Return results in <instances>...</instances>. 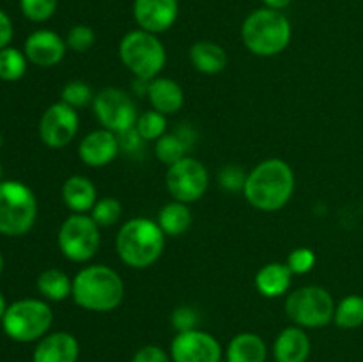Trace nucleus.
I'll return each instance as SVG.
<instances>
[{"instance_id":"f3484780","label":"nucleus","mask_w":363,"mask_h":362,"mask_svg":"<svg viewBox=\"0 0 363 362\" xmlns=\"http://www.w3.org/2000/svg\"><path fill=\"white\" fill-rule=\"evenodd\" d=\"M80 344L69 332H50L38 341L32 362H78Z\"/></svg>"},{"instance_id":"72a5a7b5","label":"nucleus","mask_w":363,"mask_h":362,"mask_svg":"<svg viewBox=\"0 0 363 362\" xmlns=\"http://www.w3.org/2000/svg\"><path fill=\"white\" fill-rule=\"evenodd\" d=\"M286 265L289 266V270L294 273V275H303V273H308L315 265L314 251L308 247L294 248V251L289 254V258H287Z\"/></svg>"},{"instance_id":"4468645a","label":"nucleus","mask_w":363,"mask_h":362,"mask_svg":"<svg viewBox=\"0 0 363 362\" xmlns=\"http://www.w3.org/2000/svg\"><path fill=\"white\" fill-rule=\"evenodd\" d=\"M179 16L177 0H133V18L138 28L162 34L167 32Z\"/></svg>"},{"instance_id":"bb28decb","label":"nucleus","mask_w":363,"mask_h":362,"mask_svg":"<svg viewBox=\"0 0 363 362\" xmlns=\"http://www.w3.org/2000/svg\"><path fill=\"white\" fill-rule=\"evenodd\" d=\"M190 151L186 142L174 131V133H165L155 142V155L165 165H174L176 162L183 160L186 153Z\"/></svg>"},{"instance_id":"37998d69","label":"nucleus","mask_w":363,"mask_h":362,"mask_svg":"<svg viewBox=\"0 0 363 362\" xmlns=\"http://www.w3.org/2000/svg\"><path fill=\"white\" fill-rule=\"evenodd\" d=\"M0 181H2V162H0Z\"/></svg>"},{"instance_id":"423d86ee","label":"nucleus","mask_w":363,"mask_h":362,"mask_svg":"<svg viewBox=\"0 0 363 362\" xmlns=\"http://www.w3.org/2000/svg\"><path fill=\"white\" fill-rule=\"evenodd\" d=\"M53 311L45 300L21 298L7 305L2 318V329L16 343H34L43 339L52 329Z\"/></svg>"},{"instance_id":"aec40b11","label":"nucleus","mask_w":363,"mask_h":362,"mask_svg":"<svg viewBox=\"0 0 363 362\" xmlns=\"http://www.w3.org/2000/svg\"><path fill=\"white\" fill-rule=\"evenodd\" d=\"M62 201L71 213H91L98 202V190L87 176L74 174L64 181Z\"/></svg>"},{"instance_id":"6ab92c4d","label":"nucleus","mask_w":363,"mask_h":362,"mask_svg":"<svg viewBox=\"0 0 363 362\" xmlns=\"http://www.w3.org/2000/svg\"><path fill=\"white\" fill-rule=\"evenodd\" d=\"M147 99L152 110H158L165 116H172V114L179 112L183 106L184 92L183 87L172 78L156 77L149 84Z\"/></svg>"},{"instance_id":"7c9ffc66","label":"nucleus","mask_w":363,"mask_h":362,"mask_svg":"<svg viewBox=\"0 0 363 362\" xmlns=\"http://www.w3.org/2000/svg\"><path fill=\"white\" fill-rule=\"evenodd\" d=\"M92 99H94V94H92L91 85L85 84V82L82 80L67 82V84L64 85L62 92H60V102L73 106V109L85 106L87 103H91Z\"/></svg>"},{"instance_id":"412c9836","label":"nucleus","mask_w":363,"mask_h":362,"mask_svg":"<svg viewBox=\"0 0 363 362\" xmlns=\"http://www.w3.org/2000/svg\"><path fill=\"white\" fill-rule=\"evenodd\" d=\"M294 273L284 263H268L255 273V290L266 298H279L287 293Z\"/></svg>"},{"instance_id":"6e6552de","label":"nucleus","mask_w":363,"mask_h":362,"mask_svg":"<svg viewBox=\"0 0 363 362\" xmlns=\"http://www.w3.org/2000/svg\"><path fill=\"white\" fill-rule=\"evenodd\" d=\"M286 314L301 329H321L333 322L335 300L325 287L301 286L287 295Z\"/></svg>"},{"instance_id":"2eb2a0df","label":"nucleus","mask_w":363,"mask_h":362,"mask_svg":"<svg viewBox=\"0 0 363 362\" xmlns=\"http://www.w3.org/2000/svg\"><path fill=\"white\" fill-rule=\"evenodd\" d=\"M66 39H62L57 32L48 31V28L32 32L23 46V53L28 62L39 67L57 66L66 55Z\"/></svg>"},{"instance_id":"ea45409f","label":"nucleus","mask_w":363,"mask_h":362,"mask_svg":"<svg viewBox=\"0 0 363 362\" xmlns=\"http://www.w3.org/2000/svg\"><path fill=\"white\" fill-rule=\"evenodd\" d=\"M293 0H262L264 7H269V9H275V11H284L286 7L291 6Z\"/></svg>"},{"instance_id":"79ce46f5","label":"nucleus","mask_w":363,"mask_h":362,"mask_svg":"<svg viewBox=\"0 0 363 362\" xmlns=\"http://www.w3.org/2000/svg\"><path fill=\"white\" fill-rule=\"evenodd\" d=\"M2 272H4V258L2 254H0V275H2Z\"/></svg>"},{"instance_id":"393cba45","label":"nucleus","mask_w":363,"mask_h":362,"mask_svg":"<svg viewBox=\"0 0 363 362\" xmlns=\"http://www.w3.org/2000/svg\"><path fill=\"white\" fill-rule=\"evenodd\" d=\"M38 291L43 295V298L50 302H62L67 297H71L73 291V279H69L66 272L59 268H48L39 273L35 280Z\"/></svg>"},{"instance_id":"a19ab883","label":"nucleus","mask_w":363,"mask_h":362,"mask_svg":"<svg viewBox=\"0 0 363 362\" xmlns=\"http://www.w3.org/2000/svg\"><path fill=\"white\" fill-rule=\"evenodd\" d=\"M6 309H7V302H6V298H4L2 291H0V322H2L4 314H6Z\"/></svg>"},{"instance_id":"c85d7f7f","label":"nucleus","mask_w":363,"mask_h":362,"mask_svg":"<svg viewBox=\"0 0 363 362\" xmlns=\"http://www.w3.org/2000/svg\"><path fill=\"white\" fill-rule=\"evenodd\" d=\"M135 128L145 142L158 141L167 133V116L158 110H145L138 116Z\"/></svg>"},{"instance_id":"f8f14e48","label":"nucleus","mask_w":363,"mask_h":362,"mask_svg":"<svg viewBox=\"0 0 363 362\" xmlns=\"http://www.w3.org/2000/svg\"><path fill=\"white\" fill-rule=\"evenodd\" d=\"M169 353L172 362H222L223 357L220 341L201 329L177 332Z\"/></svg>"},{"instance_id":"f257e3e1","label":"nucleus","mask_w":363,"mask_h":362,"mask_svg":"<svg viewBox=\"0 0 363 362\" xmlns=\"http://www.w3.org/2000/svg\"><path fill=\"white\" fill-rule=\"evenodd\" d=\"M296 187L294 172L287 162L268 158L247 174L243 194L259 212H279L291 201Z\"/></svg>"},{"instance_id":"a211bd4d","label":"nucleus","mask_w":363,"mask_h":362,"mask_svg":"<svg viewBox=\"0 0 363 362\" xmlns=\"http://www.w3.org/2000/svg\"><path fill=\"white\" fill-rule=\"evenodd\" d=\"M311 351V337L305 332V329L298 325L284 329L273 343L275 362H307Z\"/></svg>"},{"instance_id":"5701e85b","label":"nucleus","mask_w":363,"mask_h":362,"mask_svg":"<svg viewBox=\"0 0 363 362\" xmlns=\"http://www.w3.org/2000/svg\"><path fill=\"white\" fill-rule=\"evenodd\" d=\"M190 62L199 73L218 75L227 66V53L213 41H197L190 48Z\"/></svg>"},{"instance_id":"ddd939ff","label":"nucleus","mask_w":363,"mask_h":362,"mask_svg":"<svg viewBox=\"0 0 363 362\" xmlns=\"http://www.w3.org/2000/svg\"><path fill=\"white\" fill-rule=\"evenodd\" d=\"M78 124L80 119L77 109L66 105L64 102L53 103L43 112L39 121V137L48 148L62 149L77 137Z\"/></svg>"},{"instance_id":"1a4fd4ad","label":"nucleus","mask_w":363,"mask_h":362,"mask_svg":"<svg viewBox=\"0 0 363 362\" xmlns=\"http://www.w3.org/2000/svg\"><path fill=\"white\" fill-rule=\"evenodd\" d=\"M101 227L87 213H71L60 224L57 243L66 259L73 263H85L96 256L101 245Z\"/></svg>"},{"instance_id":"c756f323","label":"nucleus","mask_w":363,"mask_h":362,"mask_svg":"<svg viewBox=\"0 0 363 362\" xmlns=\"http://www.w3.org/2000/svg\"><path fill=\"white\" fill-rule=\"evenodd\" d=\"M89 215L92 216V220L99 227H110L121 220L123 206H121V202L116 197H103L98 199V202H96Z\"/></svg>"},{"instance_id":"2f4dec72","label":"nucleus","mask_w":363,"mask_h":362,"mask_svg":"<svg viewBox=\"0 0 363 362\" xmlns=\"http://www.w3.org/2000/svg\"><path fill=\"white\" fill-rule=\"evenodd\" d=\"M59 0H20V9L25 18L35 23L48 21L55 14Z\"/></svg>"},{"instance_id":"e433bc0d","label":"nucleus","mask_w":363,"mask_h":362,"mask_svg":"<svg viewBox=\"0 0 363 362\" xmlns=\"http://www.w3.org/2000/svg\"><path fill=\"white\" fill-rule=\"evenodd\" d=\"M131 362H172L170 353H167L158 344H145L135 351Z\"/></svg>"},{"instance_id":"b1692460","label":"nucleus","mask_w":363,"mask_h":362,"mask_svg":"<svg viewBox=\"0 0 363 362\" xmlns=\"http://www.w3.org/2000/svg\"><path fill=\"white\" fill-rule=\"evenodd\" d=\"M158 226L165 233V236H179L190 229L194 222V215L188 204L179 201H172L163 206L158 212Z\"/></svg>"},{"instance_id":"9d476101","label":"nucleus","mask_w":363,"mask_h":362,"mask_svg":"<svg viewBox=\"0 0 363 362\" xmlns=\"http://www.w3.org/2000/svg\"><path fill=\"white\" fill-rule=\"evenodd\" d=\"M165 183L174 201L190 204L202 199V195L208 192L209 172L201 160L184 156L183 160L169 167Z\"/></svg>"},{"instance_id":"a878e982","label":"nucleus","mask_w":363,"mask_h":362,"mask_svg":"<svg viewBox=\"0 0 363 362\" xmlns=\"http://www.w3.org/2000/svg\"><path fill=\"white\" fill-rule=\"evenodd\" d=\"M333 323L340 329L353 330L363 325V297L362 295H347L335 305Z\"/></svg>"},{"instance_id":"473e14b6","label":"nucleus","mask_w":363,"mask_h":362,"mask_svg":"<svg viewBox=\"0 0 363 362\" xmlns=\"http://www.w3.org/2000/svg\"><path fill=\"white\" fill-rule=\"evenodd\" d=\"M96 43V32L94 28L89 25L78 23L69 28L66 35V45L67 48L73 50L74 53H84L91 50Z\"/></svg>"},{"instance_id":"4c0bfd02","label":"nucleus","mask_w":363,"mask_h":362,"mask_svg":"<svg viewBox=\"0 0 363 362\" xmlns=\"http://www.w3.org/2000/svg\"><path fill=\"white\" fill-rule=\"evenodd\" d=\"M117 138H119L121 151L128 153V155H135V153H140L144 149L145 141L140 137V133H138L135 126L117 133Z\"/></svg>"},{"instance_id":"7ed1b4c3","label":"nucleus","mask_w":363,"mask_h":362,"mask_svg":"<svg viewBox=\"0 0 363 362\" xmlns=\"http://www.w3.org/2000/svg\"><path fill=\"white\" fill-rule=\"evenodd\" d=\"M165 248V233L158 222L145 216L128 220L123 224L116 238V251L121 261L135 270H144L155 265Z\"/></svg>"},{"instance_id":"dca6fc26","label":"nucleus","mask_w":363,"mask_h":362,"mask_svg":"<svg viewBox=\"0 0 363 362\" xmlns=\"http://www.w3.org/2000/svg\"><path fill=\"white\" fill-rule=\"evenodd\" d=\"M119 153L121 146L117 133L106 130V128L91 131L78 144V156H80V160L85 165L94 167V169L112 163Z\"/></svg>"},{"instance_id":"20e7f679","label":"nucleus","mask_w":363,"mask_h":362,"mask_svg":"<svg viewBox=\"0 0 363 362\" xmlns=\"http://www.w3.org/2000/svg\"><path fill=\"white\" fill-rule=\"evenodd\" d=\"M293 38L291 21L282 11L261 7L245 18L241 39L250 53L257 57H275L289 46Z\"/></svg>"},{"instance_id":"39448f33","label":"nucleus","mask_w":363,"mask_h":362,"mask_svg":"<svg viewBox=\"0 0 363 362\" xmlns=\"http://www.w3.org/2000/svg\"><path fill=\"white\" fill-rule=\"evenodd\" d=\"M119 59L135 75V78L152 80L165 67L167 52L158 35L135 28L121 39Z\"/></svg>"},{"instance_id":"4be33fe9","label":"nucleus","mask_w":363,"mask_h":362,"mask_svg":"<svg viewBox=\"0 0 363 362\" xmlns=\"http://www.w3.org/2000/svg\"><path fill=\"white\" fill-rule=\"evenodd\" d=\"M227 362H266L268 346L259 334L241 332L229 341L225 350Z\"/></svg>"},{"instance_id":"c9c22d12","label":"nucleus","mask_w":363,"mask_h":362,"mask_svg":"<svg viewBox=\"0 0 363 362\" xmlns=\"http://www.w3.org/2000/svg\"><path fill=\"white\" fill-rule=\"evenodd\" d=\"M170 319H172V325L177 332H186V330L197 329L199 314L190 305H179V307L174 309Z\"/></svg>"},{"instance_id":"9b49d317","label":"nucleus","mask_w":363,"mask_h":362,"mask_svg":"<svg viewBox=\"0 0 363 362\" xmlns=\"http://www.w3.org/2000/svg\"><path fill=\"white\" fill-rule=\"evenodd\" d=\"M92 109L99 124L113 133L130 130L137 124V105L123 89L106 87L99 91L92 99Z\"/></svg>"},{"instance_id":"f704fd0d","label":"nucleus","mask_w":363,"mask_h":362,"mask_svg":"<svg viewBox=\"0 0 363 362\" xmlns=\"http://www.w3.org/2000/svg\"><path fill=\"white\" fill-rule=\"evenodd\" d=\"M245 181H247V172L238 165H227L220 170L218 183L223 190L227 192H240L243 190Z\"/></svg>"},{"instance_id":"58836bf2","label":"nucleus","mask_w":363,"mask_h":362,"mask_svg":"<svg viewBox=\"0 0 363 362\" xmlns=\"http://www.w3.org/2000/svg\"><path fill=\"white\" fill-rule=\"evenodd\" d=\"M13 34H14L13 21H11V18L0 9V50L9 46L11 39H13Z\"/></svg>"},{"instance_id":"f03ea898","label":"nucleus","mask_w":363,"mask_h":362,"mask_svg":"<svg viewBox=\"0 0 363 362\" xmlns=\"http://www.w3.org/2000/svg\"><path fill=\"white\" fill-rule=\"evenodd\" d=\"M124 283L119 273L106 265H91L73 277L71 297L78 307L91 312H110L124 300Z\"/></svg>"},{"instance_id":"cd10ccee","label":"nucleus","mask_w":363,"mask_h":362,"mask_svg":"<svg viewBox=\"0 0 363 362\" xmlns=\"http://www.w3.org/2000/svg\"><path fill=\"white\" fill-rule=\"evenodd\" d=\"M27 62L28 59L25 53L18 48L7 46L0 50V78L6 82L20 80L27 71Z\"/></svg>"},{"instance_id":"0eeeda50","label":"nucleus","mask_w":363,"mask_h":362,"mask_svg":"<svg viewBox=\"0 0 363 362\" xmlns=\"http://www.w3.org/2000/svg\"><path fill=\"white\" fill-rule=\"evenodd\" d=\"M38 199L25 183L0 181V234L21 236L34 227Z\"/></svg>"}]
</instances>
